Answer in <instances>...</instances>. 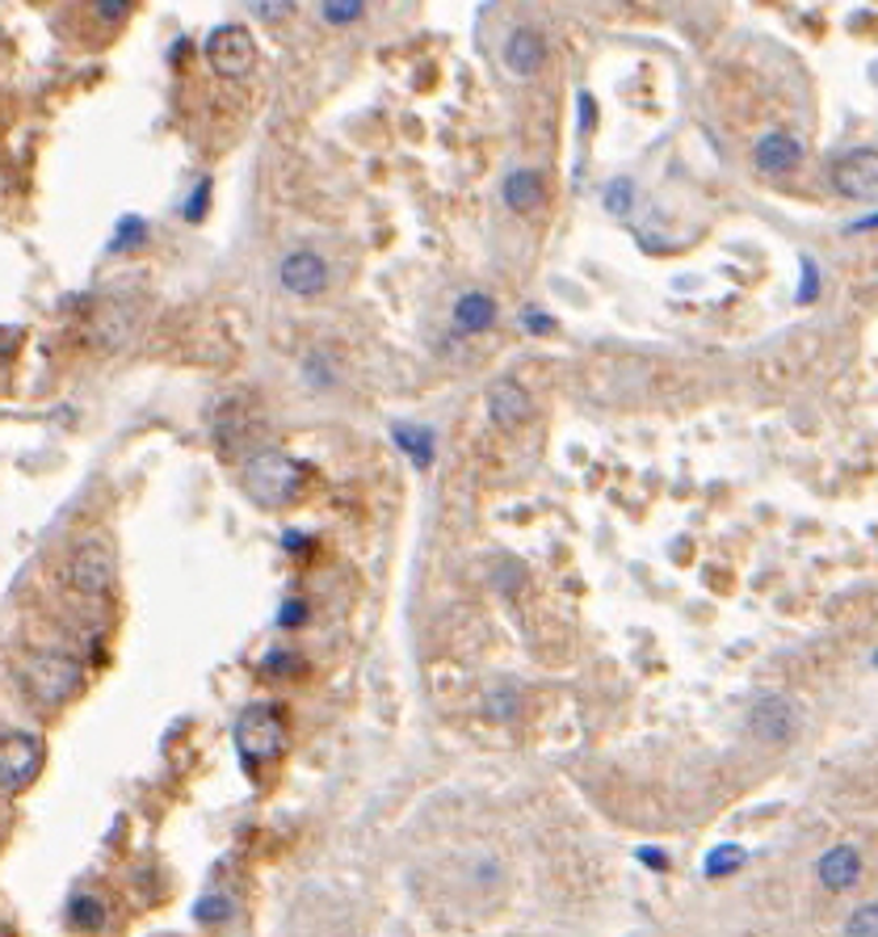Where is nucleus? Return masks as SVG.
Segmentation results:
<instances>
[{
    "label": "nucleus",
    "instance_id": "19",
    "mask_svg": "<svg viewBox=\"0 0 878 937\" xmlns=\"http://www.w3.org/2000/svg\"><path fill=\"white\" fill-rule=\"evenodd\" d=\"M362 13L366 0H320V18L328 26H353V21H362Z\"/></svg>",
    "mask_w": 878,
    "mask_h": 937
},
{
    "label": "nucleus",
    "instance_id": "26",
    "mask_svg": "<svg viewBox=\"0 0 878 937\" xmlns=\"http://www.w3.org/2000/svg\"><path fill=\"white\" fill-rule=\"evenodd\" d=\"M513 707H517V694H513V689H497V694L488 698V710H492L497 719H509V715H513Z\"/></svg>",
    "mask_w": 878,
    "mask_h": 937
},
{
    "label": "nucleus",
    "instance_id": "18",
    "mask_svg": "<svg viewBox=\"0 0 878 937\" xmlns=\"http://www.w3.org/2000/svg\"><path fill=\"white\" fill-rule=\"evenodd\" d=\"M231 913H236V899L223 896V891H207V896L193 904V917L202 920V925H223Z\"/></svg>",
    "mask_w": 878,
    "mask_h": 937
},
{
    "label": "nucleus",
    "instance_id": "7",
    "mask_svg": "<svg viewBox=\"0 0 878 937\" xmlns=\"http://www.w3.org/2000/svg\"><path fill=\"white\" fill-rule=\"evenodd\" d=\"M748 731L761 745H790L799 736V707L782 694H761L748 707Z\"/></svg>",
    "mask_w": 878,
    "mask_h": 937
},
{
    "label": "nucleus",
    "instance_id": "10",
    "mask_svg": "<svg viewBox=\"0 0 878 937\" xmlns=\"http://www.w3.org/2000/svg\"><path fill=\"white\" fill-rule=\"evenodd\" d=\"M488 412H492V421L500 429H517V425L530 421L535 400H530V391L517 383V379H497V383L488 387Z\"/></svg>",
    "mask_w": 878,
    "mask_h": 937
},
{
    "label": "nucleus",
    "instance_id": "13",
    "mask_svg": "<svg viewBox=\"0 0 878 937\" xmlns=\"http://www.w3.org/2000/svg\"><path fill=\"white\" fill-rule=\"evenodd\" d=\"M500 198H505V207L517 215H530L538 211L542 202H547V186H542V177H538L535 169H517L505 177V186H500Z\"/></svg>",
    "mask_w": 878,
    "mask_h": 937
},
{
    "label": "nucleus",
    "instance_id": "3",
    "mask_svg": "<svg viewBox=\"0 0 878 937\" xmlns=\"http://www.w3.org/2000/svg\"><path fill=\"white\" fill-rule=\"evenodd\" d=\"M287 740H290V727H287V715L278 707H249L236 719V748H240V757H245V766L252 774L261 766H269V761H278L287 752Z\"/></svg>",
    "mask_w": 878,
    "mask_h": 937
},
{
    "label": "nucleus",
    "instance_id": "25",
    "mask_svg": "<svg viewBox=\"0 0 878 937\" xmlns=\"http://www.w3.org/2000/svg\"><path fill=\"white\" fill-rule=\"evenodd\" d=\"M299 669H303V665H299L295 656H287V651H273L266 660V672H273V677H295Z\"/></svg>",
    "mask_w": 878,
    "mask_h": 937
},
{
    "label": "nucleus",
    "instance_id": "11",
    "mask_svg": "<svg viewBox=\"0 0 878 937\" xmlns=\"http://www.w3.org/2000/svg\"><path fill=\"white\" fill-rule=\"evenodd\" d=\"M542 59H547V42H542V34H538L535 26H517L513 34L505 39V68H509L517 80L538 77Z\"/></svg>",
    "mask_w": 878,
    "mask_h": 937
},
{
    "label": "nucleus",
    "instance_id": "17",
    "mask_svg": "<svg viewBox=\"0 0 878 937\" xmlns=\"http://www.w3.org/2000/svg\"><path fill=\"white\" fill-rule=\"evenodd\" d=\"M740 866H745V849L740 845H715L707 854V861H702V875L707 879H724V875L740 870Z\"/></svg>",
    "mask_w": 878,
    "mask_h": 937
},
{
    "label": "nucleus",
    "instance_id": "30",
    "mask_svg": "<svg viewBox=\"0 0 878 937\" xmlns=\"http://www.w3.org/2000/svg\"><path fill=\"white\" fill-rule=\"evenodd\" d=\"M799 299H816V266H807V278L799 287Z\"/></svg>",
    "mask_w": 878,
    "mask_h": 937
},
{
    "label": "nucleus",
    "instance_id": "31",
    "mask_svg": "<svg viewBox=\"0 0 878 937\" xmlns=\"http://www.w3.org/2000/svg\"><path fill=\"white\" fill-rule=\"evenodd\" d=\"M580 127L585 131L592 127V97H580Z\"/></svg>",
    "mask_w": 878,
    "mask_h": 937
},
{
    "label": "nucleus",
    "instance_id": "28",
    "mask_svg": "<svg viewBox=\"0 0 878 937\" xmlns=\"http://www.w3.org/2000/svg\"><path fill=\"white\" fill-rule=\"evenodd\" d=\"M207 190L210 186H198V193L190 198V207H186V219H190V223H198V219L207 215Z\"/></svg>",
    "mask_w": 878,
    "mask_h": 937
},
{
    "label": "nucleus",
    "instance_id": "29",
    "mask_svg": "<svg viewBox=\"0 0 878 937\" xmlns=\"http://www.w3.org/2000/svg\"><path fill=\"white\" fill-rule=\"evenodd\" d=\"M521 320H526V328H530V332H551V328H555L547 316H535V311H526Z\"/></svg>",
    "mask_w": 878,
    "mask_h": 937
},
{
    "label": "nucleus",
    "instance_id": "14",
    "mask_svg": "<svg viewBox=\"0 0 878 937\" xmlns=\"http://www.w3.org/2000/svg\"><path fill=\"white\" fill-rule=\"evenodd\" d=\"M861 879V854L854 845H837L820 858V883L828 891H849Z\"/></svg>",
    "mask_w": 878,
    "mask_h": 937
},
{
    "label": "nucleus",
    "instance_id": "32",
    "mask_svg": "<svg viewBox=\"0 0 878 937\" xmlns=\"http://www.w3.org/2000/svg\"><path fill=\"white\" fill-rule=\"evenodd\" d=\"M870 228H878V215H870V219H858V223H854V231H870Z\"/></svg>",
    "mask_w": 878,
    "mask_h": 937
},
{
    "label": "nucleus",
    "instance_id": "27",
    "mask_svg": "<svg viewBox=\"0 0 878 937\" xmlns=\"http://www.w3.org/2000/svg\"><path fill=\"white\" fill-rule=\"evenodd\" d=\"M282 610H287L282 618H278L282 627H299V622H307V601H287Z\"/></svg>",
    "mask_w": 878,
    "mask_h": 937
},
{
    "label": "nucleus",
    "instance_id": "16",
    "mask_svg": "<svg viewBox=\"0 0 878 937\" xmlns=\"http://www.w3.org/2000/svg\"><path fill=\"white\" fill-rule=\"evenodd\" d=\"M68 925L80 929V934H97L106 925V899L93 896V891H80V896L68 899Z\"/></svg>",
    "mask_w": 878,
    "mask_h": 937
},
{
    "label": "nucleus",
    "instance_id": "24",
    "mask_svg": "<svg viewBox=\"0 0 878 937\" xmlns=\"http://www.w3.org/2000/svg\"><path fill=\"white\" fill-rule=\"evenodd\" d=\"M845 934H854V937H875V934H878V904H866V908H858L854 917L845 920Z\"/></svg>",
    "mask_w": 878,
    "mask_h": 937
},
{
    "label": "nucleus",
    "instance_id": "20",
    "mask_svg": "<svg viewBox=\"0 0 878 937\" xmlns=\"http://www.w3.org/2000/svg\"><path fill=\"white\" fill-rule=\"evenodd\" d=\"M396 438H400V446L403 450H412L417 455V462L420 467H429V459H433V433L429 429H412V425H403V429H396Z\"/></svg>",
    "mask_w": 878,
    "mask_h": 937
},
{
    "label": "nucleus",
    "instance_id": "23",
    "mask_svg": "<svg viewBox=\"0 0 878 937\" xmlns=\"http://www.w3.org/2000/svg\"><path fill=\"white\" fill-rule=\"evenodd\" d=\"M93 13L101 26H122L134 13V0H93Z\"/></svg>",
    "mask_w": 878,
    "mask_h": 937
},
{
    "label": "nucleus",
    "instance_id": "22",
    "mask_svg": "<svg viewBox=\"0 0 878 937\" xmlns=\"http://www.w3.org/2000/svg\"><path fill=\"white\" fill-rule=\"evenodd\" d=\"M245 4H249L252 18L269 21V26H278V21H287L295 13V0H245Z\"/></svg>",
    "mask_w": 878,
    "mask_h": 937
},
{
    "label": "nucleus",
    "instance_id": "6",
    "mask_svg": "<svg viewBox=\"0 0 878 937\" xmlns=\"http://www.w3.org/2000/svg\"><path fill=\"white\" fill-rule=\"evenodd\" d=\"M207 59L223 80H240L257 63V42L245 26H214L207 39Z\"/></svg>",
    "mask_w": 878,
    "mask_h": 937
},
{
    "label": "nucleus",
    "instance_id": "1",
    "mask_svg": "<svg viewBox=\"0 0 878 937\" xmlns=\"http://www.w3.org/2000/svg\"><path fill=\"white\" fill-rule=\"evenodd\" d=\"M21 689L42 710L68 707V702H77L80 689H84V665H80L77 656L56 648L30 651L26 665H21Z\"/></svg>",
    "mask_w": 878,
    "mask_h": 937
},
{
    "label": "nucleus",
    "instance_id": "4",
    "mask_svg": "<svg viewBox=\"0 0 878 937\" xmlns=\"http://www.w3.org/2000/svg\"><path fill=\"white\" fill-rule=\"evenodd\" d=\"M42 761H47L42 736L26 731V727L0 731V795H21V790H30L34 778L42 774Z\"/></svg>",
    "mask_w": 878,
    "mask_h": 937
},
{
    "label": "nucleus",
    "instance_id": "8",
    "mask_svg": "<svg viewBox=\"0 0 878 937\" xmlns=\"http://www.w3.org/2000/svg\"><path fill=\"white\" fill-rule=\"evenodd\" d=\"M328 282H332V273H328V261L320 252L295 249L278 261V287L295 295V299H316V295L328 290Z\"/></svg>",
    "mask_w": 878,
    "mask_h": 937
},
{
    "label": "nucleus",
    "instance_id": "9",
    "mask_svg": "<svg viewBox=\"0 0 878 937\" xmlns=\"http://www.w3.org/2000/svg\"><path fill=\"white\" fill-rule=\"evenodd\" d=\"M832 186L837 193L854 202H875L878 198V152L875 148H854L832 165Z\"/></svg>",
    "mask_w": 878,
    "mask_h": 937
},
{
    "label": "nucleus",
    "instance_id": "15",
    "mask_svg": "<svg viewBox=\"0 0 878 937\" xmlns=\"http://www.w3.org/2000/svg\"><path fill=\"white\" fill-rule=\"evenodd\" d=\"M497 325V299L483 295V290H471V295H459L455 303V328L462 337H476V332H488Z\"/></svg>",
    "mask_w": 878,
    "mask_h": 937
},
{
    "label": "nucleus",
    "instance_id": "5",
    "mask_svg": "<svg viewBox=\"0 0 878 937\" xmlns=\"http://www.w3.org/2000/svg\"><path fill=\"white\" fill-rule=\"evenodd\" d=\"M118 576V559L114 547L106 538H80L72 555H68V568H63V580L77 589L80 597H106L114 589Z\"/></svg>",
    "mask_w": 878,
    "mask_h": 937
},
{
    "label": "nucleus",
    "instance_id": "2",
    "mask_svg": "<svg viewBox=\"0 0 878 937\" xmlns=\"http://www.w3.org/2000/svg\"><path fill=\"white\" fill-rule=\"evenodd\" d=\"M240 484H245L249 500H257L261 509H287L303 492L307 467L299 459H290L287 450H257L245 459Z\"/></svg>",
    "mask_w": 878,
    "mask_h": 937
},
{
    "label": "nucleus",
    "instance_id": "21",
    "mask_svg": "<svg viewBox=\"0 0 878 937\" xmlns=\"http://www.w3.org/2000/svg\"><path fill=\"white\" fill-rule=\"evenodd\" d=\"M601 202H606V211L610 215H627L630 207H635V186H630L627 177H618V181H610V186L601 190Z\"/></svg>",
    "mask_w": 878,
    "mask_h": 937
},
{
    "label": "nucleus",
    "instance_id": "12",
    "mask_svg": "<svg viewBox=\"0 0 878 937\" xmlns=\"http://www.w3.org/2000/svg\"><path fill=\"white\" fill-rule=\"evenodd\" d=\"M799 160H802V148H799V139L795 134H786V131H769V134H761L757 139V148H752V165H757V172H790V169H799Z\"/></svg>",
    "mask_w": 878,
    "mask_h": 937
}]
</instances>
